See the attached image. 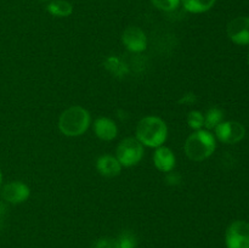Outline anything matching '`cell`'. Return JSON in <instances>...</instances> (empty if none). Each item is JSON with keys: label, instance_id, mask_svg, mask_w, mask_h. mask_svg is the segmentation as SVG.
I'll list each match as a JSON object with an SVG mask.
<instances>
[{"label": "cell", "instance_id": "cell-1", "mask_svg": "<svg viewBox=\"0 0 249 248\" xmlns=\"http://www.w3.org/2000/svg\"><path fill=\"white\" fill-rule=\"evenodd\" d=\"M168 135V129L163 119L158 117H145L136 126V139L148 147H160Z\"/></svg>", "mask_w": 249, "mask_h": 248}, {"label": "cell", "instance_id": "cell-2", "mask_svg": "<svg viewBox=\"0 0 249 248\" xmlns=\"http://www.w3.org/2000/svg\"><path fill=\"white\" fill-rule=\"evenodd\" d=\"M215 150V138L208 130H196L185 142V153L195 162H201L211 157Z\"/></svg>", "mask_w": 249, "mask_h": 248}, {"label": "cell", "instance_id": "cell-3", "mask_svg": "<svg viewBox=\"0 0 249 248\" xmlns=\"http://www.w3.org/2000/svg\"><path fill=\"white\" fill-rule=\"evenodd\" d=\"M89 124V112L80 106H73L61 114L58 128L66 136H79L87 131Z\"/></svg>", "mask_w": 249, "mask_h": 248}, {"label": "cell", "instance_id": "cell-4", "mask_svg": "<svg viewBox=\"0 0 249 248\" xmlns=\"http://www.w3.org/2000/svg\"><path fill=\"white\" fill-rule=\"evenodd\" d=\"M143 156L142 143L134 138L124 139L117 147V159L124 167L138 164Z\"/></svg>", "mask_w": 249, "mask_h": 248}, {"label": "cell", "instance_id": "cell-5", "mask_svg": "<svg viewBox=\"0 0 249 248\" xmlns=\"http://www.w3.org/2000/svg\"><path fill=\"white\" fill-rule=\"evenodd\" d=\"M225 241L228 248H249V224L236 220L226 230Z\"/></svg>", "mask_w": 249, "mask_h": 248}, {"label": "cell", "instance_id": "cell-6", "mask_svg": "<svg viewBox=\"0 0 249 248\" xmlns=\"http://www.w3.org/2000/svg\"><path fill=\"white\" fill-rule=\"evenodd\" d=\"M216 138L224 143H237L246 135V129L238 122H221L215 128Z\"/></svg>", "mask_w": 249, "mask_h": 248}, {"label": "cell", "instance_id": "cell-7", "mask_svg": "<svg viewBox=\"0 0 249 248\" xmlns=\"http://www.w3.org/2000/svg\"><path fill=\"white\" fill-rule=\"evenodd\" d=\"M228 35L237 45L249 44V17H236L228 24Z\"/></svg>", "mask_w": 249, "mask_h": 248}, {"label": "cell", "instance_id": "cell-8", "mask_svg": "<svg viewBox=\"0 0 249 248\" xmlns=\"http://www.w3.org/2000/svg\"><path fill=\"white\" fill-rule=\"evenodd\" d=\"M122 41L131 53H142L147 46L146 34L139 27H128L122 34Z\"/></svg>", "mask_w": 249, "mask_h": 248}, {"label": "cell", "instance_id": "cell-9", "mask_svg": "<svg viewBox=\"0 0 249 248\" xmlns=\"http://www.w3.org/2000/svg\"><path fill=\"white\" fill-rule=\"evenodd\" d=\"M31 190L24 182L22 181H11L4 185L1 190V197L5 202L12 204H18L26 201L29 197Z\"/></svg>", "mask_w": 249, "mask_h": 248}, {"label": "cell", "instance_id": "cell-10", "mask_svg": "<svg viewBox=\"0 0 249 248\" xmlns=\"http://www.w3.org/2000/svg\"><path fill=\"white\" fill-rule=\"evenodd\" d=\"M153 162L158 170L163 173H169L175 167V156L170 148L160 146L153 155Z\"/></svg>", "mask_w": 249, "mask_h": 248}, {"label": "cell", "instance_id": "cell-11", "mask_svg": "<svg viewBox=\"0 0 249 248\" xmlns=\"http://www.w3.org/2000/svg\"><path fill=\"white\" fill-rule=\"evenodd\" d=\"M94 131L99 139L104 141H111L117 136V125L112 119L106 118V117H101L95 121L94 124Z\"/></svg>", "mask_w": 249, "mask_h": 248}, {"label": "cell", "instance_id": "cell-12", "mask_svg": "<svg viewBox=\"0 0 249 248\" xmlns=\"http://www.w3.org/2000/svg\"><path fill=\"white\" fill-rule=\"evenodd\" d=\"M96 169L101 175L107 177H113L119 175L122 170V164L113 156H101L96 162Z\"/></svg>", "mask_w": 249, "mask_h": 248}, {"label": "cell", "instance_id": "cell-13", "mask_svg": "<svg viewBox=\"0 0 249 248\" xmlns=\"http://www.w3.org/2000/svg\"><path fill=\"white\" fill-rule=\"evenodd\" d=\"M104 66L116 78H124L129 73L128 66L125 65V62L122 58L117 57V56H109V57H107Z\"/></svg>", "mask_w": 249, "mask_h": 248}, {"label": "cell", "instance_id": "cell-14", "mask_svg": "<svg viewBox=\"0 0 249 248\" xmlns=\"http://www.w3.org/2000/svg\"><path fill=\"white\" fill-rule=\"evenodd\" d=\"M46 11L55 17H67L72 15L73 6L67 0H53L46 6Z\"/></svg>", "mask_w": 249, "mask_h": 248}, {"label": "cell", "instance_id": "cell-15", "mask_svg": "<svg viewBox=\"0 0 249 248\" xmlns=\"http://www.w3.org/2000/svg\"><path fill=\"white\" fill-rule=\"evenodd\" d=\"M216 0H181L185 10L192 14H202L213 7Z\"/></svg>", "mask_w": 249, "mask_h": 248}, {"label": "cell", "instance_id": "cell-16", "mask_svg": "<svg viewBox=\"0 0 249 248\" xmlns=\"http://www.w3.org/2000/svg\"><path fill=\"white\" fill-rule=\"evenodd\" d=\"M223 118H224L223 111L216 108V107H213V108L207 111L206 117H204L203 126H206L208 130H211V129H215L216 126L223 122Z\"/></svg>", "mask_w": 249, "mask_h": 248}, {"label": "cell", "instance_id": "cell-17", "mask_svg": "<svg viewBox=\"0 0 249 248\" xmlns=\"http://www.w3.org/2000/svg\"><path fill=\"white\" fill-rule=\"evenodd\" d=\"M117 243L119 248H136L138 240L131 231H123L117 238Z\"/></svg>", "mask_w": 249, "mask_h": 248}, {"label": "cell", "instance_id": "cell-18", "mask_svg": "<svg viewBox=\"0 0 249 248\" xmlns=\"http://www.w3.org/2000/svg\"><path fill=\"white\" fill-rule=\"evenodd\" d=\"M187 124L194 130H201L204 124V117L201 112L192 111L187 116Z\"/></svg>", "mask_w": 249, "mask_h": 248}, {"label": "cell", "instance_id": "cell-19", "mask_svg": "<svg viewBox=\"0 0 249 248\" xmlns=\"http://www.w3.org/2000/svg\"><path fill=\"white\" fill-rule=\"evenodd\" d=\"M151 2L162 11H173L179 6L181 0H151Z\"/></svg>", "mask_w": 249, "mask_h": 248}, {"label": "cell", "instance_id": "cell-20", "mask_svg": "<svg viewBox=\"0 0 249 248\" xmlns=\"http://www.w3.org/2000/svg\"><path fill=\"white\" fill-rule=\"evenodd\" d=\"M91 248H119L118 243H117V240L114 238H100L97 240L94 245L91 246Z\"/></svg>", "mask_w": 249, "mask_h": 248}, {"label": "cell", "instance_id": "cell-21", "mask_svg": "<svg viewBox=\"0 0 249 248\" xmlns=\"http://www.w3.org/2000/svg\"><path fill=\"white\" fill-rule=\"evenodd\" d=\"M180 179H181V177H180L179 174H175V173H168L167 175V182L169 185H178L180 182Z\"/></svg>", "mask_w": 249, "mask_h": 248}, {"label": "cell", "instance_id": "cell-22", "mask_svg": "<svg viewBox=\"0 0 249 248\" xmlns=\"http://www.w3.org/2000/svg\"><path fill=\"white\" fill-rule=\"evenodd\" d=\"M196 101V95L192 94V92H189V94H185L184 96L180 99V102H182V104H186V105H190L192 104V102Z\"/></svg>", "mask_w": 249, "mask_h": 248}, {"label": "cell", "instance_id": "cell-23", "mask_svg": "<svg viewBox=\"0 0 249 248\" xmlns=\"http://www.w3.org/2000/svg\"><path fill=\"white\" fill-rule=\"evenodd\" d=\"M1 180H2V177H1V172H0V185H1Z\"/></svg>", "mask_w": 249, "mask_h": 248}, {"label": "cell", "instance_id": "cell-24", "mask_svg": "<svg viewBox=\"0 0 249 248\" xmlns=\"http://www.w3.org/2000/svg\"><path fill=\"white\" fill-rule=\"evenodd\" d=\"M247 61H248V65H249V53H248V57H247Z\"/></svg>", "mask_w": 249, "mask_h": 248}, {"label": "cell", "instance_id": "cell-25", "mask_svg": "<svg viewBox=\"0 0 249 248\" xmlns=\"http://www.w3.org/2000/svg\"><path fill=\"white\" fill-rule=\"evenodd\" d=\"M43 1H45V0H43Z\"/></svg>", "mask_w": 249, "mask_h": 248}]
</instances>
